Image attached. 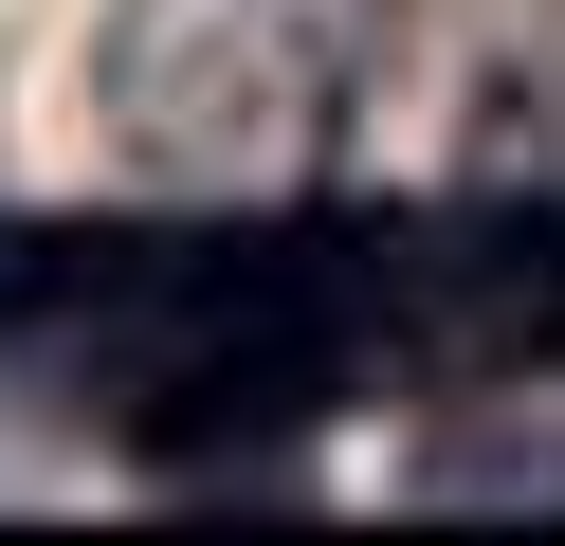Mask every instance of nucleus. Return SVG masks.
<instances>
[{
	"instance_id": "obj_1",
	"label": "nucleus",
	"mask_w": 565,
	"mask_h": 546,
	"mask_svg": "<svg viewBox=\"0 0 565 546\" xmlns=\"http://www.w3.org/2000/svg\"><path fill=\"white\" fill-rule=\"evenodd\" d=\"M383 73V0H110V164L164 201L329 182Z\"/></svg>"
},
{
	"instance_id": "obj_2",
	"label": "nucleus",
	"mask_w": 565,
	"mask_h": 546,
	"mask_svg": "<svg viewBox=\"0 0 565 546\" xmlns=\"http://www.w3.org/2000/svg\"><path fill=\"white\" fill-rule=\"evenodd\" d=\"M438 492H529V510H565V437H456Z\"/></svg>"
}]
</instances>
